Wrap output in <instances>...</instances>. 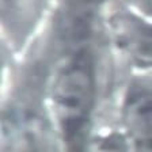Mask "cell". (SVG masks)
<instances>
[{"label":"cell","mask_w":152,"mask_h":152,"mask_svg":"<svg viewBox=\"0 0 152 152\" xmlns=\"http://www.w3.org/2000/svg\"><path fill=\"white\" fill-rule=\"evenodd\" d=\"M124 124L134 152H152V90L130 96L124 109Z\"/></svg>","instance_id":"3957f363"},{"label":"cell","mask_w":152,"mask_h":152,"mask_svg":"<svg viewBox=\"0 0 152 152\" xmlns=\"http://www.w3.org/2000/svg\"><path fill=\"white\" fill-rule=\"evenodd\" d=\"M95 102V75L87 54L69 57L56 75L52 103L57 124L75 152H80Z\"/></svg>","instance_id":"6da1fadb"},{"label":"cell","mask_w":152,"mask_h":152,"mask_svg":"<svg viewBox=\"0 0 152 152\" xmlns=\"http://www.w3.org/2000/svg\"><path fill=\"white\" fill-rule=\"evenodd\" d=\"M132 28L125 39L128 50L140 63L152 64V27L136 26Z\"/></svg>","instance_id":"277c9868"},{"label":"cell","mask_w":152,"mask_h":152,"mask_svg":"<svg viewBox=\"0 0 152 152\" xmlns=\"http://www.w3.org/2000/svg\"><path fill=\"white\" fill-rule=\"evenodd\" d=\"M3 152H57V144L41 118L23 114L4 122Z\"/></svg>","instance_id":"7a4b0ae2"},{"label":"cell","mask_w":152,"mask_h":152,"mask_svg":"<svg viewBox=\"0 0 152 152\" xmlns=\"http://www.w3.org/2000/svg\"><path fill=\"white\" fill-rule=\"evenodd\" d=\"M134 1L144 12L152 16V0H134Z\"/></svg>","instance_id":"5b68a950"}]
</instances>
